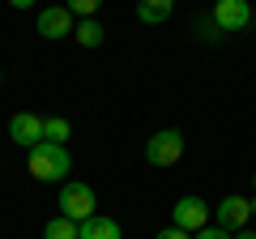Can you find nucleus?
<instances>
[{
	"label": "nucleus",
	"instance_id": "nucleus-2",
	"mask_svg": "<svg viewBox=\"0 0 256 239\" xmlns=\"http://www.w3.org/2000/svg\"><path fill=\"white\" fill-rule=\"evenodd\" d=\"M184 158V132L180 128H162V132H154V137L146 141V162L150 166H175Z\"/></svg>",
	"mask_w": 256,
	"mask_h": 239
},
{
	"label": "nucleus",
	"instance_id": "nucleus-8",
	"mask_svg": "<svg viewBox=\"0 0 256 239\" xmlns=\"http://www.w3.org/2000/svg\"><path fill=\"white\" fill-rule=\"evenodd\" d=\"M9 141L22 150H34L38 141H43V116H34V111H18V116L9 120Z\"/></svg>",
	"mask_w": 256,
	"mask_h": 239
},
{
	"label": "nucleus",
	"instance_id": "nucleus-17",
	"mask_svg": "<svg viewBox=\"0 0 256 239\" xmlns=\"http://www.w3.org/2000/svg\"><path fill=\"white\" fill-rule=\"evenodd\" d=\"M158 239H192V235H188V230H180V226H162V230H158Z\"/></svg>",
	"mask_w": 256,
	"mask_h": 239
},
{
	"label": "nucleus",
	"instance_id": "nucleus-4",
	"mask_svg": "<svg viewBox=\"0 0 256 239\" xmlns=\"http://www.w3.org/2000/svg\"><path fill=\"white\" fill-rule=\"evenodd\" d=\"M210 18L218 22L222 34H239V30L252 26V4H248V0H214Z\"/></svg>",
	"mask_w": 256,
	"mask_h": 239
},
{
	"label": "nucleus",
	"instance_id": "nucleus-20",
	"mask_svg": "<svg viewBox=\"0 0 256 239\" xmlns=\"http://www.w3.org/2000/svg\"><path fill=\"white\" fill-rule=\"evenodd\" d=\"M252 218H256V196H252Z\"/></svg>",
	"mask_w": 256,
	"mask_h": 239
},
{
	"label": "nucleus",
	"instance_id": "nucleus-1",
	"mask_svg": "<svg viewBox=\"0 0 256 239\" xmlns=\"http://www.w3.org/2000/svg\"><path fill=\"white\" fill-rule=\"evenodd\" d=\"M26 166H30V175H34L38 184H60V180H68V171H73V158H68L64 146L38 141V146L26 154Z\"/></svg>",
	"mask_w": 256,
	"mask_h": 239
},
{
	"label": "nucleus",
	"instance_id": "nucleus-21",
	"mask_svg": "<svg viewBox=\"0 0 256 239\" xmlns=\"http://www.w3.org/2000/svg\"><path fill=\"white\" fill-rule=\"evenodd\" d=\"M0 82H4V73H0Z\"/></svg>",
	"mask_w": 256,
	"mask_h": 239
},
{
	"label": "nucleus",
	"instance_id": "nucleus-15",
	"mask_svg": "<svg viewBox=\"0 0 256 239\" xmlns=\"http://www.w3.org/2000/svg\"><path fill=\"white\" fill-rule=\"evenodd\" d=\"M64 4L73 9V18H94L102 9V0H64Z\"/></svg>",
	"mask_w": 256,
	"mask_h": 239
},
{
	"label": "nucleus",
	"instance_id": "nucleus-22",
	"mask_svg": "<svg viewBox=\"0 0 256 239\" xmlns=\"http://www.w3.org/2000/svg\"><path fill=\"white\" fill-rule=\"evenodd\" d=\"M252 184H256V175H252Z\"/></svg>",
	"mask_w": 256,
	"mask_h": 239
},
{
	"label": "nucleus",
	"instance_id": "nucleus-18",
	"mask_svg": "<svg viewBox=\"0 0 256 239\" xmlns=\"http://www.w3.org/2000/svg\"><path fill=\"white\" fill-rule=\"evenodd\" d=\"M38 0H9V9H34Z\"/></svg>",
	"mask_w": 256,
	"mask_h": 239
},
{
	"label": "nucleus",
	"instance_id": "nucleus-16",
	"mask_svg": "<svg viewBox=\"0 0 256 239\" xmlns=\"http://www.w3.org/2000/svg\"><path fill=\"white\" fill-rule=\"evenodd\" d=\"M192 239H230V230H222V226H201Z\"/></svg>",
	"mask_w": 256,
	"mask_h": 239
},
{
	"label": "nucleus",
	"instance_id": "nucleus-11",
	"mask_svg": "<svg viewBox=\"0 0 256 239\" xmlns=\"http://www.w3.org/2000/svg\"><path fill=\"white\" fill-rule=\"evenodd\" d=\"M73 38H77L82 47H98L102 38H107V30L98 26V18H82V22L73 26Z\"/></svg>",
	"mask_w": 256,
	"mask_h": 239
},
{
	"label": "nucleus",
	"instance_id": "nucleus-14",
	"mask_svg": "<svg viewBox=\"0 0 256 239\" xmlns=\"http://www.w3.org/2000/svg\"><path fill=\"white\" fill-rule=\"evenodd\" d=\"M192 30H196V38H201V43H218V38H222L218 22H214L210 13H205V18H196V26H192Z\"/></svg>",
	"mask_w": 256,
	"mask_h": 239
},
{
	"label": "nucleus",
	"instance_id": "nucleus-7",
	"mask_svg": "<svg viewBox=\"0 0 256 239\" xmlns=\"http://www.w3.org/2000/svg\"><path fill=\"white\" fill-rule=\"evenodd\" d=\"M214 226H222V230H230V235H235V230H244L248 226V218H252V201H248V196H222L218 201V210H214Z\"/></svg>",
	"mask_w": 256,
	"mask_h": 239
},
{
	"label": "nucleus",
	"instance_id": "nucleus-13",
	"mask_svg": "<svg viewBox=\"0 0 256 239\" xmlns=\"http://www.w3.org/2000/svg\"><path fill=\"white\" fill-rule=\"evenodd\" d=\"M77 226H82V222H73V218H64V214H56V218L43 226V239H77Z\"/></svg>",
	"mask_w": 256,
	"mask_h": 239
},
{
	"label": "nucleus",
	"instance_id": "nucleus-5",
	"mask_svg": "<svg viewBox=\"0 0 256 239\" xmlns=\"http://www.w3.org/2000/svg\"><path fill=\"white\" fill-rule=\"evenodd\" d=\"M171 226L196 235L201 226H210V205H205L201 196H180V201L171 205Z\"/></svg>",
	"mask_w": 256,
	"mask_h": 239
},
{
	"label": "nucleus",
	"instance_id": "nucleus-10",
	"mask_svg": "<svg viewBox=\"0 0 256 239\" xmlns=\"http://www.w3.org/2000/svg\"><path fill=\"white\" fill-rule=\"evenodd\" d=\"M171 13H175V0H137V18L146 26H162Z\"/></svg>",
	"mask_w": 256,
	"mask_h": 239
},
{
	"label": "nucleus",
	"instance_id": "nucleus-3",
	"mask_svg": "<svg viewBox=\"0 0 256 239\" xmlns=\"http://www.w3.org/2000/svg\"><path fill=\"white\" fill-rule=\"evenodd\" d=\"M94 188L90 184H82V180H64V188H60V214L64 218H73V222H86V218H94Z\"/></svg>",
	"mask_w": 256,
	"mask_h": 239
},
{
	"label": "nucleus",
	"instance_id": "nucleus-12",
	"mask_svg": "<svg viewBox=\"0 0 256 239\" xmlns=\"http://www.w3.org/2000/svg\"><path fill=\"white\" fill-rule=\"evenodd\" d=\"M68 132H73V124H68L64 116H47L43 120V141H52V146H64Z\"/></svg>",
	"mask_w": 256,
	"mask_h": 239
},
{
	"label": "nucleus",
	"instance_id": "nucleus-19",
	"mask_svg": "<svg viewBox=\"0 0 256 239\" xmlns=\"http://www.w3.org/2000/svg\"><path fill=\"white\" fill-rule=\"evenodd\" d=\"M230 239H256V230H235Z\"/></svg>",
	"mask_w": 256,
	"mask_h": 239
},
{
	"label": "nucleus",
	"instance_id": "nucleus-6",
	"mask_svg": "<svg viewBox=\"0 0 256 239\" xmlns=\"http://www.w3.org/2000/svg\"><path fill=\"white\" fill-rule=\"evenodd\" d=\"M73 9H68V4H47V9H38V18H34V30L43 38H64V34H73Z\"/></svg>",
	"mask_w": 256,
	"mask_h": 239
},
{
	"label": "nucleus",
	"instance_id": "nucleus-9",
	"mask_svg": "<svg viewBox=\"0 0 256 239\" xmlns=\"http://www.w3.org/2000/svg\"><path fill=\"white\" fill-rule=\"evenodd\" d=\"M77 239H120V222L94 214V218H86L82 226H77Z\"/></svg>",
	"mask_w": 256,
	"mask_h": 239
}]
</instances>
